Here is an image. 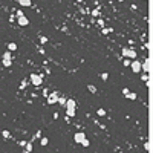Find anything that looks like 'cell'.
Instances as JSON below:
<instances>
[{"label":"cell","instance_id":"obj_4","mask_svg":"<svg viewBox=\"0 0 153 153\" xmlns=\"http://www.w3.org/2000/svg\"><path fill=\"white\" fill-rule=\"evenodd\" d=\"M130 67H132V70L135 72V74H138V72H141V63L136 61V60H133L130 63Z\"/></svg>","mask_w":153,"mask_h":153},{"label":"cell","instance_id":"obj_7","mask_svg":"<svg viewBox=\"0 0 153 153\" xmlns=\"http://www.w3.org/2000/svg\"><path fill=\"white\" fill-rule=\"evenodd\" d=\"M150 66H152V61H150V58H147L144 63H141V69H144L146 72H150Z\"/></svg>","mask_w":153,"mask_h":153},{"label":"cell","instance_id":"obj_18","mask_svg":"<svg viewBox=\"0 0 153 153\" xmlns=\"http://www.w3.org/2000/svg\"><path fill=\"white\" fill-rule=\"evenodd\" d=\"M25 147H26V152H29V153H31V152H32V142H26V146H25Z\"/></svg>","mask_w":153,"mask_h":153},{"label":"cell","instance_id":"obj_30","mask_svg":"<svg viewBox=\"0 0 153 153\" xmlns=\"http://www.w3.org/2000/svg\"><path fill=\"white\" fill-rule=\"evenodd\" d=\"M98 25H100V26H104V20L100 19V20H98Z\"/></svg>","mask_w":153,"mask_h":153},{"label":"cell","instance_id":"obj_29","mask_svg":"<svg viewBox=\"0 0 153 153\" xmlns=\"http://www.w3.org/2000/svg\"><path fill=\"white\" fill-rule=\"evenodd\" d=\"M146 149H147V150H150V149H152V144H150V142H147V144H146Z\"/></svg>","mask_w":153,"mask_h":153},{"label":"cell","instance_id":"obj_20","mask_svg":"<svg viewBox=\"0 0 153 153\" xmlns=\"http://www.w3.org/2000/svg\"><path fill=\"white\" fill-rule=\"evenodd\" d=\"M2 135H3V138H6V139H8V138H11V133L8 132V130H3V132H2Z\"/></svg>","mask_w":153,"mask_h":153},{"label":"cell","instance_id":"obj_32","mask_svg":"<svg viewBox=\"0 0 153 153\" xmlns=\"http://www.w3.org/2000/svg\"><path fill=\"white\" fill-rule=\"evenodd\" d=\"M23 153H29V152H26V150H25V152H23Z\"/></svg>","mask_w":153,"mask_h":153},{"label":"cell","instance_id":"obj_6","mask_svg":"<svg viewBox=\"0 0 153 153\" xmlns=\"http://www.w3.org/2000/svg\"><path fill=\"white\" fill-rule=\"evenodd\" d=\"M17 22H19V25H20V26H28V25H29V20L26 19L25 15H20V17H17Z\"/></svg>","mask_w":153,"mask_h":153},{"label":"cell","instance_id":"obj_3","mask_svg":"<svg viewBox=\"0 0 153 153\" xmlns=\"http://www.w3.org/2000/svg\"><path fill=\"white\" fill-rule=\"evenodd\" d=\"M29 80H31V83H32L34 86H40V84H41V81H43L41 77H40V75H37V74H32Z\"/></svg>","mask_w":153,"mask_h":153},{"label":"cell","instance_id":"obj_25","mask_svg":"<svg viewBox=\"0 0 153 153\" xmlns=\"http://www.w3.org/2000/svg\"><path fill=\"white\" fill-rule=\"evenodd\" d=\"M129 92H130V91H129V89H127V87H124V89H122V95H124V96H125V95H127Z\"/></svg>","mask_w":153,"mask_h":153},{"label":"cell","instance_id":"obj_16","mask_svg":"<svg viewBox=\"0 0 153 153\" xmlns=\"http://www.w3.org/2000/svg\"><path fill=\"white\" fill-rule=\"evenodd\" d=\"M96 115H98V116H106L107 112H106L104 109H98V110H96Z\"/></svg>","mask_w":153,"mask_h":153},{"label":"cell","instance_id":"obj_9","mask_svg":"<svg viewBox=\"0 0 153 153\" xmlns=\"http://www.w3.org/2000/svg\"><path fill=\"white\" fill-rule=\"evenodd\" d=\"M19 5L20 6H31L32 2H31V0H19Z\"/></svg>","mask_w":153,"mask_h":153},{"label":"cell","instance_id":"obj_8","mask_svg":"<svg viewBox=\"0 0 153 153\" xmlns=\"http://www.w3.org/2000/svg\"><path fill=\"white\" fill-rule=\"evenodd\" d=\"M75 113H77V110H75V107H66V115L67 116H75Z\"/></svg>","mask_w":153,"mask_h":153},{"label":"cell","instance_id":"obj_24","mask_svg":"<svg viewBox=\"0 0 153 153\" xmlns=\"http://www.w3.org/2000/svg\"><path fill=\"white\" fill-rule=\"evenodd\" d=\"M113 29L112 28H103V34H110Z\"/></svg>","mask_w":153,"mask_h":153},{"label":"cell","instance_id":"obj_19","mask_svg":"<svg viewBox=\"0 0 153 153\" xmlns=\"http://www.w3.org/2000/svg\"><path fill=\"white\" fill-rule=\"evenodd\" d=\"M101 78H103V81H107V80H109V74H107V72H103Z\"/></svg>","mask_w":153,"mask_h":153},{"label":"cell","instance_id":"obj_2","mask_svg":"<svg viewBox=\"0 0 153 153\" xmlns=\"http://www.w3.org/2000/svg\"><path fill=\"white\" fill-rule=\"evenodd\" d=\"M58 92H51V93H48V104H57V101H58Z\"/></svg>","mask_w":153,"mask_h":153},{"label":"cell","instance_id":"obj_14","mask_svg":"<svg viewBox=\"0 0 153 153\" xmlns=\"http://www.w3.org/2000/svg\"><path fill=\"white\" fill-rule=\"evenodd\" d=\"M2 63H3V66H5V67H11V64H12V61H11V60H2Z\"/></svg>","mask_w":153,"mask_h":153},{"label":"cell","instance_id":"obj_17","mask_svg":"<svg viewBox=\"0 0 153 153\" xmlns=\"http://www.w3.org/2000/svg\"><path fill=\"white\" fill-rule=\"evenodd\" d=\"M3 60H11V52H9V51H6V52L3 54Z\"/></svg>","mask_w":153,"mask_h":153},{"label":"cell","instance_id":"obj_15","mask_svg":"<svg viewBox=\"0 0 153 153\" xmlns=\"http://www.w3.org/2000/svg\"><path fill=\"white\" fill-rule=\"evenodd\" d=\"M125 98H129V100H136V93H133V92H129L127 95H125Z\"/></svg>","mask_w":153,"mask_h":153},{"label":"cell","instance_id":"obj_31","mask_svg":"<svg viewBox=\"0 0 153 153\" xmlns=\"http://www.w3.org/2000/svg\"><path fill=\"white\" fill-rule=\"evenodd\" d=\"M92 14H93V15H95V17H96V15H98V14H100V11H98V9H95V11H93V12H92Z\"/></svg>","mask_w":153,"mask_h":153},{"label":"cell","instance_id":"obj_26","mask_svg":"<svg viewBox=\"0 0 153 153\" xmlns=\"http://www.w3.org/2000/svg\"><path fill=\"white\" fill-rule=\"evenodd\" d=\"M141 80H144V81H149V75H147V74H146V75H144V74H142V77H141Z\"/></svg>","mask_w":153,"mask_h":153},{"label":"cell","instance_id":"obj_28","mask_svg":"<svg viewBox=\"0 0 153 153\" xmlns=\"http://www.w3.org/2000/svg\"><path fill=\"white\" fill-rule=\"evenodd\" d=\"M19 146H22V147H25V146H26V141H20V142H19Z\"/></svg>","mask_w":153,"mask_h":153},{"label":"cell","instance_id":"obj_21","mask_svg":"<svg viewBox=\"0 0 153 153\" xmlns=\"http://www.w3.org/2000/svg\"><path fill=\"white\" fill-rule=\"evenodd\" d=\"M48 142H49L48 138H41V139H40V144H41V146H48Z\"/></svg>","mask_w":153,"mask_h":153},{"label":"cell","instance_id":"obj_27","mask_svg":"<svg viewBox=\"0 0 153 153\" xmlns=\"http://www.w3.org/2000/svg\"><path fill=\"white\" fill-rule=\"evenodd\" d=\"M130 63H132V61H130V60H127V58L124 60V64H125V66H130Z\"/></svg>","mask_w":153,"mask_h":153},{"label":"cell","instance_id":"obj_23","mask_svg":"<svg viewBox=\"0 0 153 153\" xmlns=\"http://www.w3.org/2000/svg\"><path fill=\"white\" fill-rule=\"evenodd\" d=\"M40 43H41V44H46V43H48V38L44 37V35H41V37H40Z\"/></svg>","mask_w":153,"mask_h":153},{"label":"cell","instance_id":"obj_22","mask_svg":"<svg viewBox=\"0 0 153 153\" xmlns=\"http://www.w3.org/2000/svg\"><path fill=\"white\" fill-rule=\"evenodd\" d=\"M81 144H83V147H89V146H91V142H89V139L86 138V139H83L81 141Z\"/></svg>","mask_w":153,"mask_h":153},{"label":"cell","instance_id":"obj_11","mask_svg":"<svg viewBox=\"0 0 153 153\" xmlns=\"http://www.w3.org/2000/svg\"><path fill=\"white\" fill-rule=\"evenodd\" d=\"M66 101H67V100H66L64 96H58V101H57V103H58L60 106H66Z\"/></svg>","mask_w":153,"mask_h":153},{"label":"cell","instance_id":"obj_13","mask_svg":"<svg viewBox=\"0 0 153 153\" xmlns=\"http://www.w3.org/2000/svg\"><path fill=\"white\" fill-rule=\"evenodd\" d=\"M87 89H89V92H91V93H96V87L93 84H87Z\"/></svg>","mask_w":153,"mask_h":153},{"label":"cell","instance_id":"obj_5","mask_svg":"<svg viewBox=\"0 0 153 153\" xmlns=\"http://www.w3.org/2000/svg\"><path fill=\"white\" fill-rule=\"evenodd\" d=\"M74 139H75V142L81 144V141H83V139H86V135H84V132H77V133L74 135Z\"/></svg>","mask_w":153,"mask_h":153},{"label":"cell","instance_id":"obj_12","mask_svg":"<svg viewBox=\"0 0 153 153\" xmlns=\"http://www.w3.org/2000/svg\"><path fill=\"white\" fill-rule=\"evenodd\" d=\"M66 107H77V103L74 100H67L66 101Z\"/></svg>","mask_w":153,"mask_h":153},{"label":"cell","instance_id":"obj_10","mask_svg":"<svg viewBox=\"0 0 153 153\" xmlns=\"http://www.w3.org/2000/svg\"><path fill=\"white\" fill-rule=\"evenodd\" d=\"M8 51H9V52L17 51V44L15 43H8Z\"/></svg>","mask_w":153,"mask_h":153},{"label":"cell","instance_id":"obj_1","mask_svg":"<svg viewBox=\"0 0 153 153\" xmlns=\"http://www.w3.org/2000/svg\"><path fill=\"white\" fill-rule=\"evenodd\" d=\"M122 57H125L127 60H135L138 55H136V51H135V49L124 48V49H122Z\"/></svg>","mask_w":153,"mask_h":153}]
</instances>
